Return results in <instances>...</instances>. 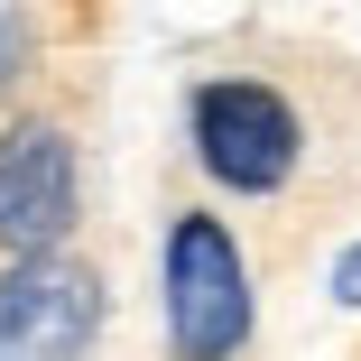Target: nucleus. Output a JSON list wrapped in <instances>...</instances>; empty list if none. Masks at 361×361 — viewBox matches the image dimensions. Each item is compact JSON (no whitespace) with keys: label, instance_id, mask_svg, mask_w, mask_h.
Masks as SVG:
<instances>
[{"label":"nucleus","instance_id":"obj_1","mask_svg":"<svg viewBox=\"0 0 361 361\" xmlns=\"http://www.w3.org/2000/svg\"><path fill=\"white\" fill-rule=\"evenodd\" d=\"M250 343V269L241 241L213 213L167 223V352L176 361H232Z\"/></svg>","mask_w":361,"mask_h":361},{"label":"nucleus","instance_id":"obj_2","mask_svg":"<svg viewBox=\"0 0 361 361\" xmlns=\"http://www.w3.org/2000/svg\"><path fill=\"white\" fill-rule=\"evenodd\" d=\"M195 158H204V176L213 185H232V195H278L287 176H297V111H287L269 84H250V75H213V84H195Z\"/></svg>","mask_w":361,"mask_h":361},{"label":"nucleus","instance_id":"obj_6","mask_svg":"<svg viewBox=\"0 0 361 361\" xmlns=\"http://www.w3.org/2000/svg\"><path fill=\"white\" fill-rule=\"evenodd\" d=\"M334 297H343V306H361V241L334 259Z\"/></svg>","mask_w":361,"mask_h":361},{"label":"nucleus","instance_id":"obj_3","mask_svg":"<svg viewBox=\"0 0 361 361\" xmlns=\"http://www.w3.org/2000/svg\"><path fill=\"white\" fill-rule=\"evenodd\" d=\"M102 334V278L84 259H10L0 269V361H84Z\"/></svg>","mask_w":361,"mask_h":361},{"label":"nucleus","instance_id":"obj_4","mask_svg":"<svg viewBox=\"0 0 361 361\" xmlns=\"http://www.w3.org/2000/svg\"><path fill=\"white\" fill-rule=\"evenodd\" d=\"M75 223V149L56 121H10L0 130V250L47 259Z\"/></svg>","mask_w":361,"mask_h":361},{"label":"nucleus","instance_id":"obj_5","mask_svg":"<svg viewBox=\"0 0 361 361\" xmlns=\"http://www.w3.org/2000/svg\"><path fill=\"white\" fill-rule=\"evenodd\" d=\"M28 56H37V28H28V0H0V93H10L28 75Z\"/></svg>","mask_w":361,"mask_h":361}]
</instances>
